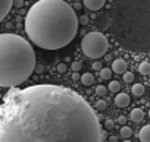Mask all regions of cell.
<instances>
[{
    "label": "cell",
    "instance_id": "obj_1",
    "mask_svg": "<svg viewBox=\"0 0 150 142\" xmlns=\"http://www.w3.org/2000/svg\"><path fill=\"white\" fill-rule=\"evenodd\" d=\"M0 142H102L87 100L53 84L11 88L0 106Z\"/></svg>",
    "mask_w": 150,
    "mask_h": 142
},
{
    "label": "cell",
    "instance_id": "obj_2",
    "mask_svg": "<svg viewBox=\"0 0 150 142\" xmlns=\"http://www.w3.org/2000/svg\"><path fill=\"white\" fill-rule=\"evenodd\" d=\"M75 9L63 0H38L25 18V31L40 48L59 50L68 45L78 32Z\"/></svg>",
    "mask_w": 150,
    "mask_h": 142
},
{
    "label": "cell",
    "instance_id": "obj_3",
    "mask_svg": "<svg viewBox=\"0 0 150 142\" xmlns=\"http://www.w3.org/2000/svg\"><path fill=\"white\" fill-rule=\"evenodd\" d=\"M34 67L35 53L25 38L0 34V87H19L33 75Z\"/></svg>",
    "mask_w": 150,
    "mask_h": 142
},
{
    "label": "cell",
    "instance_id": "obj_4",
    "mask_svg": "<svg viewBox=\"0 0 150 142\" xmlns=\"http://www.w3.org/2000/svg\"><path fill=\"white\" fill-rule=\"evenodd\" d=\"M108 48H109V41H108L106 35H103L102 32H96V31L88 32L81 40L83 53L91 59H99V57L105 56Z\"/></svg>",
    "mask_w": 150,
    "mask_h": 142
},
{
    "label": "cell",
    "instance_id": "obj_5",
    "mask_svg": "<svg viewBox=\"0 0 150 142\" xmlns=\"http://www.w3.org/2000/svg\"><path fill=\"white\" fill-rule=\"evenodd\" d=\"M13 5V0H0V21L5 19L6 15L11 12Z\"/></svg>",
    "mask_w": 150,
    "mask_h": 142
},
{
    "label": "cell",
    "instance_id": "obj_6",
    "mask_svg": "<svg viewBox=\"0 0 150 142\" xmlns=\"http://www.w3.org/2000/svg\"><path fill=\"white\" fill-rule=\"evenodd\" d=\"M112 72L118 73V75H122L124 72H127V63L125 60L122 59H116L112 62Z\"/></svg>",
    "mask_w": 150,
    "mask_h": 142
},
{
    "label": "cell",
    "instance_id": "obj_7",
    "mask_svg": "<svg viewBox=\"0 0 150 142\" xmlns=\"http://www.w3.org/2000/svg\"><path fill=\"white\" fill-rule=\"evenodd\" d=\"M84 2V6L90 10H99L105 6V0H83Z\"/></svg>",
    "mask_w": 150,
    "mask_h": 142
},
{
    "label": "cell",
    "instance_id": "obj_8",
    "mask_svg": "<svg viewBox=\"0 0 150 142\" xmlns=\"http://www.w3.org/2000/svg\"><path fill=\"white\" fill-rule=\"evenodd\" d=\"M115 104H116L118 107H127V106L129 104V97H128V94L119 92V94L115 97Z\"/></svg>",
    "mask_w": 150,
    "mask_h": 142
},
{
    "label": "cell",
    "instance_id": "obj_9",
    "mask_svg": "<svg viewBox=\"0 0 150 142\" xmlns=\"http://www.w3.org/2000/svg\"><path fill=\"white\" fill-rule=\"evenodd\" d=\"M138 138H140L141 142H150V125L141 127V130L138 133Z\"/></svg>",
    "mask_w": 150,
    "mask_h": 142
},
{
    "label": "cell",
    "instance_id": "obj_10",
    "mask_svg": "<svg viewBox=\"0 0 150 142\" xmlns=\"http://www.w3.org/2000/svg\"><path fill=\"white\" fill-rule=\"evenodd\" d=\"M143 119H144V113H143L141 108H134L131 111V120L132 122H141Z\"/></svg>",
    "mask_w": 150,
    "mask_h": 142
},
{
    "label": "cell",
    "instance_id": "obj_11",
    "mask_svg": "<svg viewBox=\"0 0 150 142\" xmlns=\"http://www.w3.org/2000/svg\"><path fill=\"white\" fill-rule=\"evenodd\" d=\"M80 79H81L83 85H86V87H90V85L94 84V76H93L91 73H84Z\"/></svg>",
    "mask_w": 150,
    "mask_h": 142
},
{
    "label": "cell",
    "instance_id": "obj_12",
    "mask_svg": "<svg viewBox=\"0 0 150 142\" xmlns=\"http://www.w3.org/2000/svg\"><path fill=\"white\" fill-rule=\"evenodd\" d=\"M138 72L141 75H149L150 73V63L149 62H143L140 66H138Z\"/></svg>",
    "mask_w": 150,
    "mask_h": 142
},
{
    "label": "cell",
    "instance_id": "obj_13",
    "mask_svg": "<svg viewBox=\"0 0 150 142\" xmlns=\"http://www.w3.org/2000/svg\"><path fill=\"white\" fill-rule=\"evenodd\" d=\"M132 94L134 95H137V97H140V95H143L144 94V87L141 85V84H135V85H132Z\"/></svg>",
    "mask_w": 150,
    "mask_h": 142
},
{
    "label": "cell",
    "instance_id": "obj_14",
    "mask_svg": "<svg viewBox=\"0 0 150 142\" xmlns=\"http://www.w3.org/2000/svg\"><path fill=\"white\" fill-rule=\"evenodd\" d=\"M110 76H112V69H109V67L100 69V78L102 79H110Z\"/></svg>",
    "mask_w": 150,
    "mask_h": 142
},
{
    "label": "cell",
    "instance_id": "obj_15",
    "mask_svg": "<svg viewBox=\"0 0 150 142\" xmlns=\"http://www.w3.org/2000/svg\"><path fill=\"white\" fill-rule=\"evenodd\" d=\"M119 133H121V138H129V136L132 135V130H131V127H128V126H122Z\"/></svg>",
    "mask_w": 150,
    "mask_h": 142
},
{
    "label": "cell",
    "instance_id": "obj_16",
    "mask_svg": "<svg viewBox=\"0 0 150 142\" xmlns=\"http://www.w3.org/2000/svg\"><path fill=\"white\" fill-rule=\"evenodd\" d=\"M108 90H109V91H112V92H118V91L121 90V84H119L118 81H112V82L109 84Z\"/></svg>",
    "mask_w": 150,
    "mask_h": 142
},
{
    "label": "cell",
    "instance_id": "obj_17",
    "mask_svg": "<svg viewBox=\"0 0 150 142\" xmlns=\"http://www.w3.org/2000/svg\"><path fill=\"white\" fill-rule=\"evenodd\" d=\"M122 75H124V81H125L127 84H129V82L134 81V73H131V72H124Z\"/></svg>",
    "mask_w": 150,
    "mask_h": 142
},
{
    "label": "cell",
    "instance_id": "obj_18",
    "mask_svg": "<svg viewBox=\"0 0 150 142\" xmlns=\"http://www.w3.org/2000/svg\"><path fill=\"white\" fill-rule=\"evenodd\" d=\"M106 107H108V103H106V101H103V100H99V101L96 103V108H97V110H100V111L106 110Z\"/></svg>",
    "mask_w": 150,
    "mask_h": 142
},
{
    "label": "cell",
    "instance_id": "obj_19",
    "mask_svg": "<svg viewBox=\"0 0 150 142\" xmlns=\"http://www.w3.org/2000/svg\"><path fill=\"white\" fill-rule=\"evenodd\" d=\"M96 94H97L99 97H103V95L106 94V87H103V85H99V87L96 88Z\"/></svg>",
    "mask_w": 150,
    "mask_h": 142
},
{
    "label": "cell",
    "instance_id": "obj_20",
    "mask_svg": "<svg viewBox=\"0 0 150 142\" xmlns=\"http://www.w3.org/2000/svg\"><path fill=\"white\" fill-rule=\"evenodd\" d=\"M71 67H72V70H75V72H78V70L83 67V64H81V62H74V63L71 64Z\"/></svg>",
    "mask_w": 150,
    "mask_h": 142
},
{
    "label": "cell",
    "instance_id": "obj_21",
    "mask_svg": "<svg viewBox=\"0 0 150 142\" xmlns=\"http://www.w3.org/2000/svg\"><path fill=\"white\" fill-rule=\"evenodd\" d=\"M57 72L59 73H65L66 72V64L65 63H59L57 64Z\"/></svg>",
    "mask_w": 150,
    "mask_h": 142
},
{
    "label": "cell",
    "instance_id": "obj_22",
    "mask_svg": "<svg viewBox=\"0 0 150 142\" xmlns=\"http://www.w3.org/2000/svg\"><path fill=\"white\" fill-rule=\"evenodd\" d=\"M78 22H80V24H83V25H87V24H88V16H87V15L80 16V18H78Z\"/></svg>",
    "mask_w": 150,
    "mask_h": 142
},
{
    "label": "cell",
    "instance_id": "obj_23",
    "mask_svg": "<svg viewBox=\"0 0 150 142\" xmlns=\"http://www.w3.org/2000/svg\"><path fill=\"white\" fill-rule=\"evenodd\" d=\"M34 72H35V73H43V72H44V67H43L41 64H37V63H35V67H34Z\"/></svg>",
    "mask_w": 150,
    "mask_h": 142
},
{
    "label": "cell",
    "instance_id": "obj_24",
    "mask_svg": "<svg viewBox=\"0 0 150 142\" xmlns=\"http://www.w3.org/2000/svg\"><path fill=\"white\" fill-rule=\"evenodd\" d=\"M105 126H106V129H113L115 127V123L112 120H106L105 122Z\"/></svg>",
    "mask_w": 150,
    "mask_h": 142
},
{
    "label": "cell",
    "instance_id": "obj_25",
    "mask_svg": "<svg viewBox=\"0 0 150 142\" xmlns=\"http://www.w3.org/2000/svg\"><path fill=\"white\" fill-rule=\"evenodd\" d=\"M13 6L22 8V6H24V0H13Z\"/></svg>",
    "mask_w": 150,
    "mask_h": 142
},
{
    "label": "cell",
    "instance_id": "obj_26",
    "mask_svg": "<svg viewBox=\"0 0 150 142\" xmlns=\"http://www.w3.org/2000/svg\"><path fill=\"white\" fill-rule=\"evenodd\" d=\"M93 69H94V70H100V69H102V63H100V62H94V63H93Z\"/></svg>",
    "mask_w": 150,
    "mask_h": 142
},
{
    "label": "cell",
    "instance_id": "obj_27",
    "mask_svg": "<svg viewBox=\"0 0 150 142\" xmlns=\"http://www.w3.org/2000/svg\"><path fill=\"white\" fill-rule=\"evenodd\" d=\"M118 123L125 125V123H127V117H125V116H119V117H118Z\"/></svg>",
    "mask_w": 150,
    "mask_h": 142
},
{
    "label": "cell",
    "instance_id": "obj_28",
    "mask_svg": "<svg viewBox=\"0 0 150 142\" xmlns=\"http://www.w3.org/2000/svg\"><path fill=\"white\" fill-rule=\"evenodd\" d=\"M80 78H81V76H80V75H78V72H75V73H74V75H72V79H74V81H78V79H80Z\"/></svg>",
    "mask_w": 150,
    "mask_h": 142
},
{
    "label": "cell",
    "instance_id": "obj_29",
    "mask_svg": "<svg viewBox=\"0 0 150 142\" xmlns=\"http://www.w3.org/2000/svg\"><path fill=\"white\" fill-rule=\"evenodd\" d=\"M109 142H118V138L116 136H110L109 138Z\"/></svg>",
    "mask_w": 150,
    "mask_h": 142
},
{
    "label": "cell",
    "instance_id": "obj_30",
    "mask_svg": "<svg viewBox=\"0 0 150 142\" xmlns=\"http://www.w3.org/2000/svg\"><path fill=\"white\" fill-rule=\"evenodd\" d=\"M81 6H83L81 3H77V5H75V6H74V9H81Z\"/></svg>",
    "mask_w": 150,
    "mask_h": 142
},
{
    "label": "cell",
    "instance_id": "obj_31",
    "mask_svg": "<svg viewBox=\"0 0 150 142\" xmlns=\"http://www.w3.org/2000/svg\"><path fill=\"white\" fill-rule=\"evenodd\" d=\"M105 59H106V60H112V56H109V54H106V56H105Z\"/></svg>",
    "mask_w": 150,
    "mask_h": 142
},
{
    "label": "cell",
    "instance_id": "obj_32",
    "mask_svg": "<svg viewBox=\"0 0 150 142\" xmlns=\"http://www.w3.org/2000/svg\"><path fill=\"white\" fill-rule=\"evenodd\" d=\"M149 117H150V110H149Z\"/></svg>",
    "mask_w": 150,
    "mask_h": 142
},
{
    "label": "cell",
    "instance_id": "obj_33",
    "mask_svg": "<svg viewBox=\"0 0 150 142\" xmlns=\"http://www.w3.org/2000/svg\"><path fill=\"white\" fill-rule=\"evenodd\" d=\"M124 142H131V141H124Z\"/></svg>",
    "mask_w": 150,
    "mask_h": 142
}]
</instances>
